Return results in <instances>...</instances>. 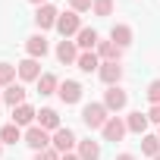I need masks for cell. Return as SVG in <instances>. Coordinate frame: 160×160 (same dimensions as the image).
<instances>
[{"mask_svg": "<svg viewBox=\"0 0 160 160\" xmlns=\"http://www.w3.org/2000/svg\"><path fill=\"white\" fill-rule=\"evenodd\" d=\"M110 110L104 107V104H85V110H82V122L88 126V129H104L107 126V116Z\"/></svg>", "mask_w": 160, "mask_h": 160, "instance_id": "6da1fadb", "label": "cell"}, {"mask_svg": "<svg viewBox=\"0 0 160 160\" xmlns=\"http://www.w3.org/2000/svg\"><path fill=\"white\" fill-rule=\"evenodd\" d=\"M25 144L38 154V151L53 148V138H50V132H47V129H41V126H28V132H25Z\"/></svg>", "mask_w": 160, "mask_h": 160, "instance_id": "7a4b0ae2", "label": "cell"}, {"mask_svg": "<svg viewBox=\"0 0 160 160\" xmlns=\"http://www.w3.org/2000/svg\"><path fill=\"white\" fill-rule=\"evenodd\" d=\"M57 32L63 35V38H72V35H78L82 32V22H78V13H60V19H57Z\"/></svg>", "mask_w": 160, "mask_h": 160, "instance_id": "3957f363", "label": "cell"}, {"mask_svg": "<svg viewBox=\"0 0 160 160\" xmlns=\"http://www.w3.org/2000/svg\"><path fill=\"white\" fill-rule=\"evenodd\" d=\"M126 104H129V94H126V91H122L119 85H110V88L104 91V107H107V110L119 113V110H122Z\"/></svg>", "mask_w": 160, "mask_h": 160, "instance_id": "277c9868", "label": "cell"}, {"mask_svg": "<svg viewBox=\"0 0 160 160\" xmlns=\"http://www.w3.org/2000/svg\"><path fill=\"white\" fill-rule=\"evenodd\" d=\"M57 19H60V13H57V7H50V3H44V7H38V13H35V25L44 32V28H57Z\"/></svg>", "mask_w": 160, "mask_h": 160, "instance_id": "5b68a950", "label": "cell"}, {"mask_svg": "<svg viewBox=\"0 0 160 160\" xmlns=\"http://www.w3.org/2000/svg\"><path fill=\"white\" fill-rule=\"evenodd\" d=\"M57 94H60V101H63V104H78V101H82V85L72 82V78H66V82H60Z\"/></svg>", "mask_w": 160, "mask_h": 160, "instance_id": "8992f818", "label": "cell"}, {"mask_svg": "<svg viewBox=\"0 0 160 160\" xmlns=\"http://www.w3.org/2000/svg\"><path fill=\"white\" fill-rule=\"evenodd\" d=\"M101 132H104V141H122V135H126L129 129H126V122H122L119 116H110Z\"/></svg>", "mask_w": 160, "mask_h": 160, "instance_id": "52a82bcc", "label": "cell"}, {"mask_svg": "<svg viewBox=\"0 0 160 160\" xmlns=\"http://www.w3.org/2000/svg\"><path fill=\"white\" fill-rule=\"evenodd\" d=\"M75 144H78V138L72 135V129H57V132H53V148H57L60 154H69Z\"/></svg>", "mask_w": 160, "mask_h": 160, "instance_id": "ba28073f", "label": "cell"}, {"mask_svg": "<svg viewBox=\"0 0 160 160\" xmlns=\"http://www.w3.org/2000/svg\"><path fill=\"white\" fill-rule=\"evenodd\" d=\"M98 75H101V82H104L107 88H110V85H119V78H122V66H119V63H101Z\"/></svg>", "mask_w": 160, "mask_h": 160, "instance_id": "9c48e42d", "label": "cell"}, {"mask_svg": "<svg viewBox=\"0 0 160 160\" xmlns=\"http://www.w3.org/2000/svg\"><path fill=\"white\" fill-rule=\"evenodd\" d=\"M16 69H19V78H22V82H38V78L44 75V72H41V63H38V60H32V57H28V60H22Z\"/></svg>", "mask_w": 160, "mask_h": 160, "instance_id": "30bf717a", "label": "cell"}, {"mask_svg": "<svg viewBox=\"0 0 160 160\" xmlns=\"http://www.w3.org/2000/svg\"><path fill=\"white\" fill-rule=\"evenodd\" d=\"M94 53L101 57V63H119V53H122V47H116L113 41H98Z\"/></svg>", "mask_w": 160, "mask_h": 160, "instance_id": "8fae6325", "label": "cell"}, {"mask_svg": "<svg viewBox=\"0 0 160 160\" xmlns=\"http://www.w3.org/2000/svg\"><path fill=\"white\" fill-rule=\"evenodd\" d=\"M57 60H60V63H78V44L69 41V38H63V41L57 44Z\"/></svg>", "mask_w": 160, "mask_h": 160, "instance_id": "7c38bea8", "label": "cell"}, {"mask_svg": "<svg viewBox=\"0 0 160 160\" xmlns=\"http://www.w3.org/2000/svg\"><path fill=\"white\" fill-rule=\"evenodd\" d=\"M25 50H28L32 60H41V57H47L50 47H47V38H44V35H32V38L25 41Z\"/></svg>", "mask_w": 160, "mask_h": 160, "instance_id": "4fadbf2b", "label": "cell"}, {"mask_svg": "<svg viewBox=\"0 0 160 160\" xmlns=\"http://www.w3.org/2000/svg\"><path fill=\"white\" fill-rule=\"evenodd\" d=\"M3 104H7V107H13V110H16V107H22V104H25V88H22V85H16V82H13L10 88H3Z\"/></svg>", "mask_w": 160, "mask_h": 160, "instance_id": "5bb4252c", "label": "cell"}, {"mask_svg": "<svg viewBox=\"0 0 160 160\" xmlns=\"http://www.w3.org/2000/svg\"><path fill=\"white\" fill-rule=\"evenodd\" d=\"M35 116H38V110L32 107V104H22V107H16L13 110V122L22 129V126H32L35 122Z\"/></svg>", "mask_w": 160, "mask_h": 160, "instance_id": "9a60e30c", "label": "cell"}, {"mask_svg": "<svg viewBox=\"0 0 160 160\" xmlns=\"http://www.w3.org/2000/svg\"><path fill=\"white\" fill-rule=\"evenodd\" d=\"M78 69H82V72H98L101 69V57L94 53V50H82V53H78V63H75Z\"/></svg>", "mask_w": 160, "mask_h": 160, "instance_id": "2e32d148", "label": "cell"}, {"mask_svg": "<svg viewBox=\"0 0 160 160\" xmlns=\"http://www.w3.org/2000/svg\"><path fill=\"white\" fill-rule=\"evenodd\" d=\"M38 126H41V129H47V132H57V129H63V126H60V113H57V110H50V107L38 113Z\"/></svg>", "mask_w": 160, "mask_h": 160, "instance_id": "e0dca14e", "label": "cell"}, {"mask_svg": "<svg viewBox=\"0 0 160 160\" xmlns=\"http://www.w3.org/2000/svg\"><path fill=\"white\" fill-rule=\"evenodd\" d=\"M110 41H113L116 47H129V44H132V28H129V25H113V28H110Z\"/></svg>", "mask_w": 160, "mask_h": 160, "instance_id": "ac0fdd59", "label": "cell"}, {"mask_svg": "<svg viewBox=\"0 0 160 160\" xmlns=\"http://www.w3.org/2000/svg\"><path fill=\"white\" fill-rule=\"evenodd\" d=\"M148 113H141V110H135V113H129V119H126V129L129 132H138V135H144V129H148Z\"/></svg>", "mask_w": 160, "mask_h": 160, "instance_id": "d6986e66", "label": "cell"}, {"mask_svg": "<svg viewBox=\"0 0 160 160\" xmlns=\"http://www.w3.org/2000/svg\"><path fill=\"white\" fill-rule=\"evenodd\" d=\"M98 41H101V38H98V32H94V28H82V32L75 35V44L82 47V50H94V47H98Z\"/></svg>", "mask_w": 160, "mask_h": 160, "instance_id": "ffe728a7", "label": "cell"}, {"mask_svg": "<svg viewBox=\"0 0 160 160\" xmlns=\"http://www.w3.org/2000/svg\"><path fill=\"white\" fill-rule=\"evenodd\" d=\"M78 157L82 160H101V144L98 141H78Z\"/></svg>", "mask_w": 160, "mask_h": 160, "instance_id": "44dd1931", "label": "cell"}, {"mask_svg": "<svg viewBox=\"0 0 160 160\" xmlns=\"http://www.w3.org/2000/svg\"><path fill=\"white\" fill-rule=\"evenodd\" d=\"M57 88H60V78H57L53 72H44V75L38 78V91H41V94H57Z\"/></svg>", "mask_w": 160, "mask_h": 160, "instance_id": "7402d4cb", "label": "cell"}, {"mask_svg": "<svg viewBox=\"0 0 160 160\" xmlns=\"http://www.w3.org/2000/svg\"><path fill=\"white\" fill-rule=\"evenodd\" d=\"M25 135H22V129L16 126V122H10V126H3L0 129V141L3 144H16V141H22Z\"/></svg>", "mask_w": 160, "mask_h": 160, "instance_id": "603a6c76", "label": "cell"}, {"mask_svg": "<svg viewBox=\"0 0 160 160\" xmlns=\"http://www.w3.org/2000/svg\"><path fill=\"white\" fill-rule=\"evenodd\" d=\"M16 66H10V63H0V88H10L13 82H16Z\"/></svg>", "mask_w": 160, "mask_h": 160, "instance_id": "cb8c5ba5", "label": "cell"}, {"mask_svg": "<svg viewBox=\"0 0 160 160\" xmlns=\"http://www.w3.org/2000/svg\"><path fill=\"white\" fill-rule=\"evenodd\" d=\"M141 154L157 157V154H160V138H157V135H144V138H141Z\"/></svg>", "mask_w": 160, "mask_h": 160, "instance_id": "d4e9b609", "label": "cell"}, {"mask_svg": "<svg viewBox=\"0 0 160 160\" xmlns=\"http://www.w3.org/2000/svg\"><path fill=\"white\" fill-rule=\"evenodd\" d=\"M94 16H113V0H94Z\"/></svg>", "mask_w": 160, "mask_h": 160, "instance_id": "484cf974", "label": "cell"}, {"mask_svg": "<svg viewBox=\"0 0 160 160\" xmlns=\"http://www.w3.org/2000/svg\"><path fill=\"white\" fill-rule=\"evenodd\" d=\"M144 94H148L151 107H154V104H160V78H154V82L148 85V91H144Z\"/></svg>", "mask_w": 160, "mask_h": 160, "instance_id": "4316f807", "label": "cell"}, {"mask_svg": "<svg viewBox=\"0 0 160 160\" xmlns=\"http://www.w3.org/2000/svg\"><path fill=\"white\" fill-rule=\"evenodd\" d=\"M69 7H72V13H85L94 7V0H69Z\"/></svg>", "mask_w": 160, "mask_h": 160, "instance_id": "83f0119b", "label": "cell"}, {"mask_svg": "<svg viewBox=\"0 0 160 160\" xmlns=\"http://www.w3.org/2000/svg\"><path fill=\"white\" fill-rule=\"evenodd\" d=\"M35 160H60V151L57 148H47V151H38Z\"/></svg>", "mask_w": 160, "mask_h": 160, "instance_id": "f1b7e54d", "label": "cell"}, {"mask_svg": "<svg viewBox=\"0 0 160 160\" xmlns=\"http://www.w3.org/2000/svg\"><path fill=\"white\" fill-rule=\"evenodd\" d=\"M148 119H151V122H157V126H160V104H154V107H151V110H148Z\"/></svg>", "mask_w": 160, "mask_h": 160, "instance_id": "f546056e", "label": "cell"}, {"mask_svg": "<svg viewBox=\"0 0 160 160\" xmlns=\"http://www.w3.org/2000/svg\"><path fill=\"white\" fill-rule=\"evenodd\" d=\"M60 160H82V157H78V154H72V151H69V154H60Z\"/></svg>", "mask_w": 160, "mask_h": 160, "instance_id": "4dcf8cb0", "label": "cell"}, {"mask_svg": "<svg viewBox=\"0 0 160 160\" xmlns=\"http://www.w3.org/2000/svg\"><path fill=\"white\" fill-rule=\"evenodd\" d=\"M116 160H135V157H132V154H119Z\"/></svg>", "mask_w": 160, "mask_h": 160, "instance_id": "1f68e13d", "label": "cell"}, {"mask_svg": "<svg viewBox=\"0 0 160 160\" xmlns=\"http://www.w3.org/2000/svg\"><path fill=\"white\" fill-rule=\"evenodd\" d=\"M28 3H38V7H44V3H47V0H28Z\"/></svg>", "mask_w": 160, "mask_h": 160, "instance_id": "d6a6232c", "label": "cell"}, {"mask_svg": "<svg viewBox=\"0 0 160 160\" xmlns=\"http://www.w3.org/2000/svg\"><path fill=\"white\" fill-rule=\"evenodd\" d=\"M0 104H3V91H0Z\"/></svg>", "mask_w": 160, "mask_h": 160, "instance_id": "836d02e7", "label": "cell"}, {"mask_svg": "<svg viewBox=\"0 0 160 160\" xmlns=\"http://www.w3.org/2000/svg\"><path fill=\"white\" fill-rule=\"evenodd\" d=\"M0 154H3V141H0Z\"/></svg>", "mask_w": 160, "mask_h": 160, "instance_id": "e575fe53", "label": "cell"}, {"mask_svg": "<svg viewBox=\"0 0 160 160\" xmlns=\"http://www.w3.org/2000/svg\"><path fill=\"white\" fill-rule=\"evenodd\" d=\"M154 160H160V154H157V157H154Z\"/></svg>", "mask_w": 160, "mask_h": 160, "instance_id": "d590c367", "label": "cell"}, {"mask_svg": "<svg viewBox=\"0 0 160 160\" xmlns=\"http://www.w3.org/2000/svg\"><path fill=\"white\" fill-rule=\"evenodd\" d=\"M157 138H160V135H157Z\"/></svg>", "mask_w": 160, "mask_h": 160, "instance_id": "8d00e7d4", "label": "cell"}]
</instances>
